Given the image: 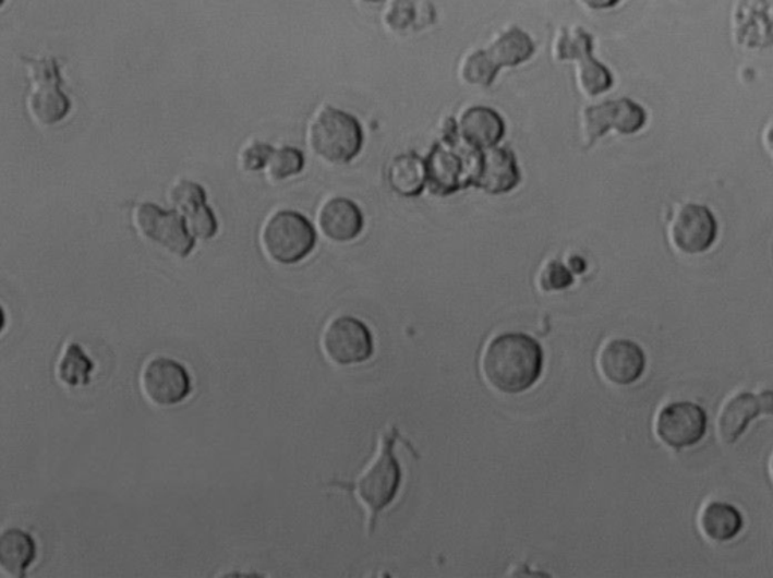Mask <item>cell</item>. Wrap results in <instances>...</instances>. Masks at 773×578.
I'll use <instances>...</instances> for the list:
<instances>
[{"label":"cell","mask_w":773,"mask_h":578,"mask_svg":"<svg viewBox=\"0 0 773 578\" xmlns=\"http://www.w3.org/2000/svg\"><path fill=\"white\" fill-rule=\"evenodd\" d=\"M543 369V351L526 334H502L488 345L482 360L486 381L496 390L516 395L531 388Z\"/></svg>","instance_id":"cell-1"},{"label":"cell","mask_w":773,"mask_h":578,"mask_svg":"<svg viewBox=\"0 0 773 578\" xmlns=\"http://www.w3.org/2000/svg\"><path fill=\"white\" fill-rule=\"evenodd\" d=\"M309 141L313 152L331 164H347L359 155L363 132L359 121L335 108L322 109L310 124Z\"/></svg>","instance_id":"cell-2"},{"label":"cell","mask_w":773,"mask_h":578,"mask_svg":"<svg viewBox=\"0 0 773 578\" xmlns=\"http://www.w3.org/2000/svg\"><path fill=\"white\" fill-rule=\"evenodd\" d=\"M263 248L274 262L293 265L312 253L316 233L312 224L295 212L282 210L270 216L262 233Z\"/></svg>","instance_id":"cell-3"},{"label":"cell","mask_w":773,"mask_h":578,"mask_svg":"<svg viewBox=\"0 0 773 578\" xmlns=\"http://www.w3.org/2000/svg\"><path fill=\"white\" fill-rule=\"evenodd\" d=\"M398 436V431L395 428L390 434L384 436L383 450H381L374 466L369 468L357 483V493L372 513L371 532H374L376 517L381 510L386 509L394 502L399 490L400 479H402V471H400L394 455L395 442Z\"/></svg>","instance_id":"cell-4"},{"label":"cell","mask_w":773,"mask_h":578,"mask_svg":"<svg viewBox=\"0 0 773 578\" xmlns=\"http://www.w3.org/2000/svg\"><path fill=\"white\" fill-rule=\"evenodd\" d=\"M33 79V92L27 98V109L37 123L57 124L70 111V100L61 92V73L53 58L25 59Z\"/></svg>","instance_id":"cell-5"},{"label":"cell","mask_w":773,"mask_h":578,"mask_svg":"<svg viewBox=\"0 0 773 578\" xmlns=\"http://www.w3.org/2000/svg\"><path fill=\"white\" fill-rule=\"evenodd\" d=\"M133 222L141 234L179 257H186L194 250V238L176 212H165L152 203L140 204L133 214Z\"/></svg>","instance_id":"cell-6"},{"label":"cell","mask_w":773,"mask_h":578,"mask_svg":"<svg viewBox=\"0 0 773 578\" xmlns=\"http://www.w3.org/2000/svg\"><path fill=\"white\" fill-rule=\"evenodd\" d=\"M654 431L665 446L692 447L700 443L708 432V414L698 404L673 402L659 411Z\"/></svg>","instance_id":"cell-7"},{"label":"cell","mask_w":773,"mask_h":578,"mask_svg":"<svg viewBox=\"0 0 773 578\" xmlns=\"http://www.w3.org/2000/svg\"><path fill=\"white\" fill-rule=\"evenodd\" d=\"M324 349L336 364H359L374 352L371 332L363 322L343 316L329 324L324 336Z\"/></svg>","instance_id":"cell-8"},{"label":"cell","mask_w":773,"mask_h":578,"mask_svg":"<svg viewBox=\"0 0 773 578\" xmlns=\"http://www.w3.org/2000/svg\"><path fill=\"white\" fill-rule=\"evenodd\" d=\"M716 218L709 207L685 204L675 216L671 238L681 253L693 255L709 251L716 241Z\"/></svg>","instance_id":"cell-9"},{"label":"cell","mask_w":773,"mask_h":578,"mask_svg":"<svg viewBox=\"0 0 773 578\" xmlns=\"http://www.w3.org/2000/svg\"><path fill=\"white\" fill-rule=\"evenodd\" d=\"M143 387L153 404L171 407L190 396L191 377L178 361L155 358L144 369Z\"/></svg>","instance_id":"cell-10"},{"label":"cell","mask_w":773,"mask_h":578,"mask_svg":"<svg viewBox=\"0 0 773 578\" xmlns=\"http://www.w3.org/2000/svg\"><path fill=\"white\" fill-rule=\"evenodd\" d=\"M760 416H773V392L766 390L759 395L739 393L733 396L717 416L716 428L721 442L736 443L752 420Z\"/></svg>","instance_id":"cell-11"},{"label":"cell","mask_w":773,"mask_h":578,"mask_svg":"<svg viewBox=\"0 0 773 578\" xmlns=\"http://www.w3.org/2000/svg\"><path fill=\"white\" fill-rule=\"evenodd\" d=\"M647 121L642 106L636 105L629 98L606 101L592 106L584 111V133L590 137V144L596 137L603 136L609 129H616L624 135L641 131Z\"/></svg>","instance_id":"cell-12"},{"label":"cell","mask_w":773,"mask_h":578,"mask_svg":"<svg viewBox=\"0 0 773 578\" xmlns=\"http://www.w3.org/2000/svg\"><path fill=\"white\" fill-rule=\"evenodd\" d=\"M645 353L641 346L627 338H614L603 346L599 368L607 381L616 385L636 383L645 371Z\"/></svg>","instance_id":"cell-13"},{"label":"cell","mask_w":773,"mask_h":578,"mask_svg":"<svg viewBox=\"0 0 773 578\" xmlns=\"http://www.w3.org/2000/svg\"><path fill=\"white\" fill-rule=\"evenodd\" d=\"M171 203L178 208L192 236L210 239L217 234L218 224L206 204V192L194 182L182 180L171 189Z\"/></svg>","instance_id":"cell-14"},{"label":"cell","mask_w":773,"mask_h":578,"mask_svg":"<svg viewBox=\"0 0 773 578\" xmlns=\"http://www.w3.org/2000/svg\"><path fill=\"white\" fill-rule=\"evenodd\" d=\"M322 233L335 242L355 239L363 228V215L357 204L345 198H333L319 212Z\"/></svg>","instance_id":"cell-15"},{"label":"cell","mask_w":773,"mask_h":578,"mask_svg":"<svg viewBox=\"0 0 773 578\" xmlns=\"http://www.w3.org/2000/svg\"><path fill=\"white\" fill-rule=\"evenodd\" d=\"M476 184L492 192L504 194L511 191L518 183L516 160L508 149L493 148L482 156L478 164Z\"/></svg>","instance_id":"cell-16"},{"label":"cell","mask_w":773,"mask_h":578,"mask_svg":"<svg viewBox=\"0 0 773 578\" xmlns=\"http://www.w3.org/2000/svg\"><path fill=\"white\" fill-rule=\"evenodd\" d=\"M462 137L478 148H493L505 132L504 120L493 109L474 106L462 113L459 121Z\"/></svg>","instance_id":"cell-17"},{"label":"cell","mask_w":773,"mask_h":578,"mask_svg":"<svg viewBox=\"0 0 773 578\" xmlns=\"http://www.w3.org/2000/svg\"><path fill=\"white\" fill-rule=\"evenodd\" d=\"M744 527V518L736 507L724 502H712L700 514V530L708 540L727 542L734 540Z\"/></svg>","instance_id":"cell-18"},{"label":"cell","mask_w":773,"mask_h":578,"mask_svg":"<svg viewBox=\"0 0 773 578\" xmlns=\"http://www.w3.org/2000/svg\"><path fill=\"white\" fill-rule=\"evenodd\" d=\"M35 554L37 549L33 537L21 529H8L0 538V566L8 576H25L27 566L35 559Z\"/></svg>","instance_id":"cell-19"},{"label":"cell","mask_w":773,"mask_h":578,"mask_svg":"<svg viewBox=\"0 0 773 578\" xmlns=\"http://www.w3.org/2000/svg\"><path fill=\"white\" fill-rule=\"evenodd\" d=\"M488 53L498 67L518 65L531 58L533 43L523 31L512 27L496 38V41L490 47Z\"/></svg>","instance_id":"cell-20"},{"label":"cell","mask_w":773,"mask_h":578,"mask_svg":"<svg viewBox=\"0 0 773 578\" xmlns=\"http://www.w3.org/2000/svg\"><path fill=\"white\" fill-rule=\"evenodd\" d=\"M391 188L403 196H414L422 192L425 184V169L415 156H399L391 164L388 172Z\"/></svg>","instance_id":"cell-21"},{"label":"cell","mask_w":773,"mask_h":578,"mask_svg":"<svg viewBox=\"0 0 773 578\" xmlns=\"http://www.w3.org/2000/svg\"><path fill=\"white\" fill-rule=\"evenodd\" d=\"M427 180L434 184L437 194H449L457 189L459 162L457 157L447 152H434L427 162Z\"/></svg>","instance_id":"cell-22"},{"label":"cell","mask_w":773,"mask_h":578,"mask_svg":"<svg viewBox=\"0 0 773 578\" xmlns=\"http://www.w3.org/2000/svg\"><path fill=\"white\" fill-rule=\"evenodd\" d=\"M93 371L94 363L86 357L84 349L76 344L69 345L60 364L61 380L70 387H81L89 384Z\"/></svg>","instance_id":"cell-23"},{"label":"cell","mask_w":773,"mask_h":578,"mask_svg":"<svg viewBox=\"0 0 773 578\" xmlns=\"http://www.w3.org/2000/svg\"><path fill=\"white\" fill-rule=\"evenodd\" d=\"M579 85L588 96H596L607 92L612 85V76L606 67L596 62L591 52L580 57Z\"/></svg>","instance_id":"cell-24"},{"label":"cell","mask_w":773,"mask_h":578,"mask_svg":"<svg viewBox=\"0 0 773 578\" xmlns=\"http://www.w3.org/2000/svg\"><path fill=\"white\" fill-rule=\"evenodd\" d=\"M304 168V156L297 148L282 147L274 149L266 165L270 182H280L290 176L300 174Z\"/></svg>","instance_id":"cell-25"},{"label":"cell","mask_w":773,"mask_h":578,"mask_svg":"<svg viewBox=\"0 0 773 578\" xmlns=\"http://www.w3.org/2000/svg\"><path fill=\"white\" fill-rule=\"evenodd\" d=\"M498 69L500 67L490 57L488 50H478L467 57L461 73L469 84L488 86L496 77Z\"/></svg>","instance_id":"cell-26"},{"label":"cell","mask_w":773,"mask_h":578,"mask_svg":"<svg viewBox=\"0 0 773 578\" xmlns=\"http://www.w3.org/2000/svg\"><path fill=\"white\" fill-rule=\"evenodd\" d=\"M273 152L274 148L268 144L254 143L249 145L241 155L242 168L245 171H261L268 165Z\"/></svg>","instance_id":"cell-27"},{"label":"cell","mask_w":773,"mask_h":578,"mask_svg":"<svg viewBox=\"0 0 773 578\" xmlns=\"http://www.w3.org/2000/svg\"><path fill=\"white\" fill-rule=\"evenodd\" d=\"M570 270L559 262H552L541 274V287L544 290H560L571 285Z\"/></svg>","instance_id":"cell-28"},{"label":"cell","mask_w":773,"mask_h":578,"mask_svg":"<svg viewBox=\"0 0 773 578\" xmlns=\"http://www.w3.org/2000/svg\"><path fill=\"white\" fill-rule=\"evenodd\" d=\"M582 2L592 10H606V8L615 7L619 0H582Z\"/></svg>","instance_id":"cell-29"},{"label":"cell","mask_w":773,"mask_h":578,"mask_svg":"<svg viewBox=\"0 0 773 578\" xmlns=\"http://www.w3.org/2000/svg\"><path fill=\"white\" fill-rule=\"evenodd\" d=\"M364 2L376 3V2H383V0H364Z\"/></svg>","instance_id":"cell-30"},{"label":"cell","mask_w":773,"mask_h":578,"mask_svg":"<svg viewBox=\"0 0 773 578\" xmlns=\"http://www.w3.org/2000/svg\"><path fill=\"white\" fill-rule=\"evenodd\" d=\"M771 470H772V478H773V461H772V467H771Z\"/></svg>","instance_id":"cell-31"}]
</instances>
